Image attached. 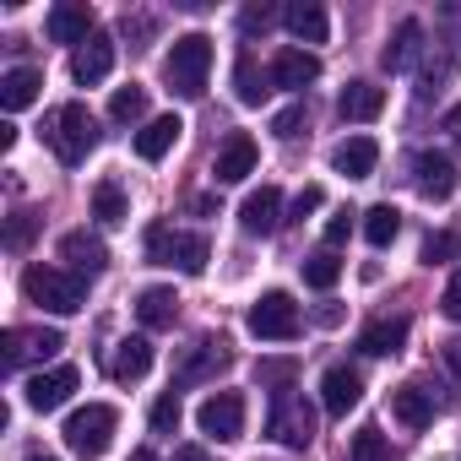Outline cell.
I'll return each instance as SVG.
<instances>
[{"label":"cell","instance_id":"bcb514c9","mask_svg":"<svg viewBox=\"0 0 461 461\" xmlns=\"http://www.w3.org/2000/svg\"><path fill=\"white\" fill-rule=\"evenodd\" d=\"M12 147H17V125L6 120V125H0V152H12Z\"/></svg>","mask_w":461,"mask_h":461},{"label":"cell","instance_id":"7402d4cb","mask_svg":"<svg viewBox=\"0 0 461 461\" xmlns=\"http://www.w3.org/2000/svg\"><path fill=\"white\" fill-rule=\"evenodd\" d=\"M375 163H380L375 136H348V141L331 152V168H337V174H348V179H369V174H375Z\"/></svg>","mask_w":461,"mask_h":461},{"label":"cell","instance_id":"681fc988","mask_svg":"<svg viewBox=\"0 0 461 461\" xmlns=\"http://www.w3.org/2000/svg\"><path fill=\"white\" fill-rule=\"evenodd\" d=\"M174 461H201V450H195V445H185V450H179Z\"/></svg>","mask_w":461,"mask_h":461},{"label":"cell","instance_id":"e0dca14e","mask_svg":"<svg viewBox=\"0 0 461 461\" xmlns=\"http://www.w3.org/2000/svg\"><path fill=\"white\" fill-rule=\"evenodd\" d=\"M114 71V39H104V33H93L77 55H71V77L82 82V87H98L104 77Z\"/></svg>","mask_w":461,"mask_h":461},{"label":"cell","instance_id":"7a4b0ae2","mask_svg":"<svg viewBox=\"0 0 461 461\" xmlns=\"http://www.w3.org/2000/svg\"><path fill=\"white\" fill-rule=\"evenodd\" d=\"M23 294L39 310H50V315H77L87 304V277H77L66 267H28L23 272Z\"/></svg>","mask_w":461,"mask_h":461},{"label":"cell","instance_id":"f35d334b","mask_svg":"<svg viewBox=\"0 0 461 461\" xmlns=\"http://www.w3.org/2000/svg\"><path fill=\"white\" fill-rule=\"evenodd\" d=\"M326 206V190L321 185H304L299 195H294V217H310V212H321Z\"/></svg>","mask_w":461,"mask_h":461},{"label":"cell","instance_id":"ee69618b","mask_svg":"<svg viewBox=\"0 0 461 461\" xmlns=\"http://www.w3.org/2000/svg\"><path fill=\"white\" fill-rule=\"evenodd\" d=\"M256 375H261V385H288L294 380V364H261Z\"/></svg>","mask_w":461,"mask_h":461},{"label":"cell","instance_id":"4316f807","mask_svg":"<svg viewBox=\"0 0 461 461\" xmlns=\"http://www.w3.org/2000/svg\"><path fill=\"white\" fill-rule=\"evenodd\" d=\"M39 87H44V71H33V66H17V71H6V77H0V104H6V109L17 114V109L39 104Z\"/></svg>","mask_w":461,"mask_h":461},{"label":"cell","instance_id":"5bb4252c","mask_svg":"<svg viewBox=\"0 0 461 461\" xmlns=\"http://www.w3.org/2000/svg\"><path fill=\"white\" fill-rule=\"evenodd\" d=\"M310 82H321V60H315L310 50H277V55H272V87L304 93Z\"/></svg>","mask_w":461,"mask_h":461},{"label":"cell","instance_id":"7c38bea8","mask_svg":"<svg viewBox=\"0 0 461 461\" xmlns=\"http://www.w3.org/2000/svg\"><path fill=\"white\" fill-rule=\"evenodd\" d=\"M358 402H364V380H358V369L331 364V369L321 375V407H326L331 418H348Z\"/></svg>","mask_w":461,"mask_h":461},{"label":"cell","instance_id":"7bdbcfd3","mask_svg":"<svg viewBox=\"0 0 461 461\" xmlns=\"http://www.w3.org/2000/svg\"><path fill=\"white\" fill-rule=\"evenodd\" d=\"M439 310H445L450 321H461V272H456V277L445 283V299H439Z\"/></svg>","mask_w":461,"mask_h":461},{"label":"cell","instance_id":"8992f818","mask_svg":"<svg viewBox=\"0 0 461 461\" xmlns=\"http://www.w3.org/2000/svg\"><path fill=\"white\" fill-rule=\"evenodd\" d=\"M245 326H250L261 342H294V337H299V304H294L283 288H272V294H261V299L250 304Z\"/></svg>","mask_w":461,"mask_h":461},{"label":"cell","instance_id":"f6af8a7d","mask_svg":"<svg viewBox=\"0 0 461 461\" xmlns=\"http://www.w3.org/2000/svg\"><path fill=\"white\" fill-rule=\"evenodd\" d=\"M445 364L461 375V337H450V342H445Z\"/></svg>","mask_w":461,"mask_h":461},{"label":"cell","instance_id":"ab89813d","mask_svg":"<svg viewBox=\"0 0 461 461\" xmlns=\"http://www.w3.org/2000/svg\"><path fill=\"white\" fill-rule=\"evenodd\" d=\"M28 240H33V217H28V212H17V217H12V228H6V245H12V250H28Z\"/></svg>","mask_w":461,"mask_h":461},{"label":"cell","instance_id":"9c48e42d","mask_svg":"<svg viewBox=\"0 0 461 461\" xmlns=\"http://www.w3.org/2000/svg\"><path fill=\"white\" fill-rule=\"evenodd\" d=\"M66 348L60 331H6V342H0V364L6 369H23V364H44Z\"/></svg>","mask_w":461,"mask_h":461},{"label":"cell","instance_id":"d6a6232c","mask_svg":"<svg viewBox=\"0 0 461 461\" xmlns=\"http://www.w3.org/2000/svg\"><path fill=\"white\" fill-rule=\"evenodd\" d=\"M109 114L120 120V125H136L141 114H147V87H114V98H109Z\"/></svg>","mask_w":461,"mask_h":461},{"label":"cell","instance_id":"f1b7e54d","mask_svg":"<svg viewBox=\"0 0 461 461\" xmlns=\"http://www.w3.org/2000/svg\"><path fill=\"white\" fill-rule=\"evenodd\" d=\"M283 23H288V33L304 39V44H326V33H331V23H326V12L315 6V0H299V6H288Z\"/></svg>","mask_w":461,"mask_h":461},{"label":"cell","instance_id":"2e32d148","mask_svg":"<svg viewBox=\"0 0 461 461\" xmlns=\"http://www.w3.org/2000/svg\"><path fill=\"white\" fill-rule=\"evenodd\" d=\"M212 174H217V185H240L245 174H256V141H250L245 131H234V136H228V141L217 147Z\"/></svg>","mask_w":461,"mask_h":461},{"label":"cell","instance_id":"836d02e7","mask_svg":"<svg viewBox=\"0 0 461 461\" xmlns=\"http://www.w3.org/2000/svg\"><path fill=\"white\" fill-rule=\"evenodd\" d=\"M337 277H342V261H337V250H321V256H310V261H304V283H310L315 294L337 288Z\"/></svg>","mask_w":461,"mask_h":461},{"label":"cell","instance_id":"5b68a950","mask_svg":"<svg viewBox=\"0 0 461 461\" xmlns=\"http://www.w3.org/2000/svg\"><path fill=\"white\" fill-rule=\"evenodd\" d=\"M147 256H152L158 267H174V272L195 277V272H206L212 245H206L201 234H179V228H168V222H152V228H147Z\"/></svg>","mask_w":461,"mask_h":461},{"label":"cell","instance_id":"f546056e","mask_svg":"<svg viewBox=\"0 0 461 461\" xmlns=\"http://www.w3.org/2000/svg\"><path fill=\"white\" fill-rule=\"evenodd\" d=\"M396 234H402V212H396L391 201H380V206H369V212H364V240H369L375 250L396 245Z\"/></svg>","mask_w":461,"mask_h":461},{"label":"cell","instance_id":"52a82bcc","mask_svg":"<svg viewBox=\"0 0 461 461\" xmlns=\"http://www.w3.org/2000/svg\"><path fill=\"white\" fill-rule=\"evenodd\" d=\"M267 434H272L277 445H288V450H304V445L315 439V407H310L304 396H288V391H277V402H272V418H267Z\"/></svg>","mask_w":461,"mask_h":461},{"label":"cell","instance_id":"cb8c5ba5","mask_svg":"<svg viewBox=\"0 0 461 461\" xmlns=\"http://www.w3.org/2000/svg\"><path fill=\"white\" fill-rule=\"evenodd\" d=\"M174 315H179L174 288H141V294H136V321H141L147 331H168Z\"/></svg>","mask_w":461,"mask_h":461},{"label":"cell","instance_id":"d6986e66","mask_svg":"<svg viewBox=\"0 0 461 461\" xmlns=\"http://www.w3.org/2000/svg\"><path fill=\"white\" fill-rule=\"evenodd\" d=\"M380 109H385V87H375V82H348V87H342V98H337V114H342V120H353V125L380 120Z\"/></svg>","mask_w":461,"mask_h":461},{"label":"cell","instance_id":"6da1fadb","mask_svg":"<svg viewBox=\"0 0 461 461\" xmlns=\"http://www.w3.org/2000/svg\"><path fill=\"white\" fill-rule=\"evenodd\" d=\"M44 141H50V152H55L66 168L87 163V152L98 147V120H93V109H87V104H60V109L44 120Z\"/></svg>","mask_w":461,"mask_h":461},{"label":"cell","instance_id":"30bf717a","mask_svg":"<svg viewBox=\"0 0 461 461\" xmlns=\"http://www.w3.org/2000/svg\"><path fill=\"white\" fill-rule=\"evenodd\" d=\"M277 222H283V190L277 185L250 190L245 206H240V228H245L250 240H267V234H277Z\"/></svg>","mask_w":461,"mask_h":461},{"label":"cell","instance_id":"603a6c76","mask_svg":"<svg viewBox=\"0 0 461 461\" xmlns=\"http://www.w3.org/2000/svg\"><path fill=\"white\" fill-rule=\"evenodd\" d=\"M44 28H50V39H55V44H77V50H82V44L93 39V12H87V6H71V0H66V6H55V12H50V23H44Z\"/></svg>","mask_w":461,"mask_h":461},{"label":"cell","instance_id":"9a60e30c","mask_svg":"<svg viewBox=\"0 0 461 461\" xmlns=\"http://www.w3.org/2000/svg\"><path fill=\"white\" fill-rule=\"evenodd\" d=\"M147 369H152V342L147 337H125V342L109 348V380L136 385V380H147Z\"/></svg>","mask_w":461,"mask_h":461},{"label":"cell","instance_id":"b9f144b4","mask_svg":"<svg viewBox=\"0 0 461 461\" xmlns=\"http://www.w3.org/2000/svg\"><path fill=\"white\" fill-rule=\"evenodd\" d=\"M450 250H456V240H450V234H429V240H423V261H429V267H434V261H445Z\"/></svg>","mask_w":461,"mask_h":461},{"label":"cell","instance_id":"d4e9b609","mask_svg":"<svg viewBox=\"0 0 461 461\" xmlns=\"http://www.w3.org/2000/svg\"><path fill=\"white\" fill-rule=\"evenodd\" d=\"M391 412H396V423H407V429H429V423H434V396H429L423 385H396V391H391Z\"/></svg>","mask_w":461,"mask_h":461},{"label":"cell","instance_id":"816d5d0a","mask_svg":"<svg viewBox=\"0 0 461 461\" xmlns=\"http://www.w3.org/2000/svg\"><path fill=\"white\" fill-rule=\"evenodd\" d=\"M28 461H55V456H28Z\"/></svg>","mask_w":461,"mask_h":461},{"label":"cell","instance_id":"83f0119b","mask_svg":"<svg viewBox=\"0 0 461 461\" xmlns=\"http://www.w3.org/2000/svg\"><path fill=\"white\" fill-rule=\"evenodd\" d=\"M418 55H423V23H402L396 28V39L385 44V71H412L418 66Z\"/></svg>","mask_w":461,"mask_h":461},{"label":"cell","instance_id":"74e56055","mask_svg":"<svg viewBox=\"0 0 461 461\" xmlns=\"http://www.w3.org/2000/svg\"><path fill=\"white\" fill-rule=\"evenodd\" d=\"M272 131H277L283 141H294V136L304 131V104H288V109H283V114L272 120Z\"/></svg>","mask_w":461,"mask_h":461},{"label":"cell","instance_id":"c3c4849f","mask_svg":"<svg viewBox=\"0 0 461 461\" xmlns=\"http://www.w3.org/2000/svg\"><path fill=\"white\" fill-rule=\"evenodd\" d=\"M445 131H450V136H456V141H461V104H456V109H450V120H445Z\"/></svg>","mask_w":461,"mask_h":461},{"label":"cell","instance_id":"ffe728a7","mask_svg":"<svg viewBox=\"0 0 461 461\" xmlns=\"http://www.w3.org/2000/svg\"><path fill=\"white\" fill-rule=\"evenodd\" d=\"M228 369V342L217 337H201L195 348H190V358L179 364V385H195V380H212V375H222Z\"/></svg>","mask_w":461,"mask_h":461},{"label":"cell","instance_id":"484cf974","mask_svg":"<svg viewBox=\"0 0 461 461\" xmlns=\"http://www.w3.org/2000/svg\"><path fill=\"white\" fill-rule=\"evenodd\" d=\"M402 342H407V321L402 315L396 321H375V326L358 331V353H369V358H391V353H402Z\"/></svg>","mask_w":461,"mask_h":461},{"label":"cell","instance_id":"ac0fdd59","mask_svg":"<svg viewBox=\"0 0 461 461\" xmlns=\"http://www.w3.org/2000/svg\"><path fill=\"white\" fill-rule=\"evenodd\" d=\"M456 185H461V174H456V163L445 152H423L418 158V195L423 201H450Z\"/></svg>","mask_w":461,"mask_h":461},{"label":"cell","instance_id":"8fae6325","mask_svg":"<svg viewBox=\"0 0 461 461\" xmlns=\"http://www.w3.org/2000/svg\"><path fill=\"white\" fill-rule=\"evenodd\" d=\"M82 385V375L71 369V364H60V369H50V375H33L28 385H23V396H28V407L33 412H55V407H66L71 402V391Z\"/></svg>","mask_w":461,"mask_h":461},{"label":"cell","instance_id":"4fadbf2b","mask_svg":"<svg viewBox=\"0 0 461 461\" xmlns=\"http://www.w3.org/2000/svg\"><path fill=\"white\" fill-rule=\"evenodd\" d=\"M60 256H66V272H77V277H98L109 267V245L98 234H87V228H77V234L60 240Z\"/></svg>","mask_w":461,"mask_h":461},{"label":"cell","instance_id":"60d3db41","mask_svg":"<svg viewBox=\"0 0 461 461\" xmlns=\"http://www.w3.org/2000/svg\"><path fill=\"white\" fill-rule=\"evenodd\" d=\"M240 23H245V33H267V28L277 23V12H272V6H245Z\"/></svg>","mask_w":461,"mask_h":461},{"label":"cell","instance_id":"277c9868","mask_svg":"<svg viewBox=\"0 0 461 461\" xmlns=\"http://www.w3.org/2000/svg\"><path fill=\"white\" fill-rule=\"evenodd\" d=\"M114 429H120V412L109 407V402H87V407H77L71 418H66V450L71 456H82V461H98L104 450H109V439H114Z\"/></svg>","mask_w":461,"mask_h":461},{"label":"cell","instance_id":"3957f363","mask_svg":"<svg viewBox=\"0 0 461 461\" xmlns=\"http://www.w3.org/2000/svg\"><path fill=\"white\" fill-rule=\"evenodd\" d=\"M206 71H212V39L206 33H185L174 39L168 60H163V77L179 98H201L206 93Z\"/></svg>","mask_w":461,"mask_h":461},{"label":"cell","instance_id":"1f68e13d","mask_svg":"<svg viewBox=\"0 0 461 461\" xmlns=\"http://www.w3.org/2000/svg\"><path fill=\"white\" fill-rule=\"evenodd\" d=\"M267 82H272V77H261V71H256V60H250V55H240V66H234V87H240V104H261V98L272 93Z\"/></svg>","mask_w":461,"mask_h":461},{"label":"cell","instance_id":"f907efd6","mask_svg":"<svg viewBox=\"0 0 461 461\" xmlns=\"http://www.w3.org/2000/svg\"><path fill=\"white\" fill-rule=\"evenodd\" d=\"M131 461H158V456H152V450H136V456H131Z\"/></svg>","mask_w":461,"mask_h":461},{"label":"cell","instance_id":"8d00e7d4","mask_svg":"<svg viewBox=\"0 0 461 461\" xmlns=\"http://www.w3.org/2000/svg\"><path fill=\"white\" fill-rule=\"evenodd\" d=\"M353 217H358V212H348V206L326 217V250H337V245H348V234H353Z\"/></svg>","mask_w":461,"mask_h":461},{"label":"cell","instance_id":"7dc6e473","mask_svg":"<svg viewBox=\"0 0 461 461\" xmlns=\"http://www.w3.org/2000/svg\"><path fill=\"white\" fill-rule=\"evenodd\" d=\"M315 321H321V326H337V321H342V310H337V304H326V310H315Z\"/></svg>","mask_w":461,"mask_h":461},{"label":"cell","instance_id":"ba28073f","mask_svg":"<svg viewBox=\"0 0 461 461\" xmlns=\"http://www.w3.org/2000/svg\"><path fill=\"white\" fill-rule=\"evenodd\" d=\"M195 423L206 439H240L245 434V396L240 391H217L195 407Z\"/></svg>","mask_w":461,"mask_h":461},{"label":"cell","instance_id":"e575fe53","mask_svg":"<svg viewBox=\"0 0 461 461\" xmlns=\"http://www.w3.org/2000/svg\"><path fill=\"white\" fill-rule=\"evenodd\" d=\"M348 461H391V445H385V434H380V429H358V434H353V450H348Z\"/></svg>","mask_w":461,"mask_h":461},{"label":"cell","instance_id":"d590c367","mask_svg":"<svg viewBox=\"0 0 461 461\" xmlns=\"http://www.w3.org/2000/svg\"><path fill=\"white\" fill-rule=\"evenodd\" d=\"M179 418H185L179 391H163V396L152 402V429H158V434H174V429H179Z\"/></svg>","mask_w":461,"mask_h":461},{"label":"cell","instance_id":"44dd1931","mask_svg":"<svg viewBox=\"0 0 461 461\" xmlns=\"http://www.w3.org/2000/svg\"><path fill=\"white\" fill-rule=\"evenodd\" d=\"M179 131H185L179 114H158V120H147V125L136 131V158H141V163H158V158L179 141Z\"/></svg>","mask_w":461,"mask_h":461},{"label":"cell","instance_id":"4dcf8cb0","mask_svg":"<svg viewBox=\"0 0 461 461\" xmlns=\"http://www.w3.org/2000/svg\"><path fill=\"white\" fill-rule=\"evenodd\" d=\"M93 217H98V222H109V228L131 217V201H125L120 179H98V185H93Z\"/></svg>","mask_w":461,"mask_h":461}]
</instances>
